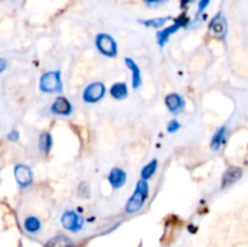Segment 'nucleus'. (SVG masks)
Listing matches in <instances>:
<instances>
[{"instance_id": "obj_1", "label": "nucleus", "mask_w": 248, "mask_h": 247, "mask_svg": "<svg viewBox=\"0 0 248 247\" xmlns=\"http://www.w3.org/2000/svg\"><path fill=\"white\" fill-rule=\"evenodd\" d=\"M148 194H149V185H148L147 181H144V179L138 181L132 196L128 199L127 203H126V212L135 213L140 211L148 199Z\"/></svg>"}, {"instance_id": "obj_2", "label": "nucleus", "mask_w": 248, "mask_h": 247, "mask_svg": "<svg viewBox=\"0 0 248 247\" xmlns=\"http://www.w3.org/2000/svg\"><path fill=\"white\" fill-rule=\"evenodd\" d=\"M40 90L46 93H53V92H62V81H61L60 73L48 72L43 74L40 77Z\"/></svg>"}, {"instance_id": "obj_3", "label": "nucleus", "mask_w": 248, "mask_h": 247, "mask_svg": "<svg viewBox=\"0 0 248 247\" xmlns=\"http://www.w3.org/2000/svg\"><path fill=\"white\" fill-rule=\"evenodd\" d=\"M96 46L99 52L107 57H115L118 55V45L109 34H98L96 36Z\"/></svg>"}, {"instance_id": "obj_4", "label": "nucleus", "mask_w": 248, "mask_h": 247, "mask_svg": "<svg viewBox=\"0 0 248 247\" xmlns=\"http://www.w3.org/2000/svg\"><path fill=\"white\" fill-rule=\"evenodd\" d=\"M104 93H106V86L103 85V82H92L84 90L82 99H84L85 103H97L103 98Z\"/></svg>"}, {"instance_id": "obj_5", "label": "nucleus", "mask_w": 248, "mask_h": 247, "mask_svg": "<svg viewBox=\"0 0 248 247\" xmlns=\"http://www.w3.org/2000/svg\"><path fill=\"white\" fill-rule=\"evenodd\" d=\"M188 23H189L188 17L184 16V15H182L179 18L176 19L174 24H172V26H170V27H167V28L160 31L159 33H157V35H156V39H157V43H159V45L164 46L165 44L169 41L170 36H171L172 34L176 33V31H178L181 27H186Z\"/></svg>"}, {"instance_id": "obj_6", "label": "nucleus", "mask_w": 248, "mask_h": 247, "mask_svg": "<svg viewBox=\"0 0 248 247\" xmlns=\"http://www.w3.org/2000/svg\"><path fill=\"white\" fill-rule=\"evenodd\" d=\"M208 29H210V33L215 38L224 39L228 33V23L225 17L220 12L216 15L212 21H211L210 26H208Z\"/></svg>"}, {"instance_id": "obj_7", "label": "nucleus", "mask_w": 248, "mask_h": 247, "mask_svg": "<svg viewBox=\"0 0 248 247\" xmlns=\"http://www.w3.org/2000/svg\"><path fill=\"white\" fill-rule=\"evenodd\" d=\"M62 224L70 232H78L82 227V218L74 211H67L62 216Z\"/></svg>"}, {"instance_id": "obj_8", "label": "nucleus", "mask_w": 248, "mask_h": 247, "mask_svg": "<svg viewBox=\"0 0 248 247\" xmlns=\"http://www.w3.org/2000/svg\"><path fill=\"white\" fill-rule=\"evenodd\" d=\"M15 178H16L19 186L26 188L33 182V174H31V169L28 166L21 164L15 167Z\"/></svg>"}, {"instance_id": "obj_9", "label": "nucleus", "mask_w": 248, "mask_h": 247, "mask_svg": "<svg viewBox=\"0 0 248 247\" xmlns=\"http://www.w3.org/2000/svg\"><path fill=\"white\" fill-rule=\"evenodd\" d=\"M73 108L70 102L65 97H57L51 106V111L56 115H69Z\"/></svg>"}, {"instance_id": "obj_10", "label": "nucleus", "mask_w": 248, "mask_h": 247, "mask_svg": "<svg viewBox=\"0 0 248 247\" xmlns=\"http://www.w3.org/2000/svg\"><path fill=\"white\" fill-rule=\"evenodd\" d=\"M165 104L171 113L178 114L184 109V99L178 93H170L165 98Z\"/></svg>"}, {"instance_id": "obj_11", "label": "nucleus", "mask_w": 248, "mask_h": 247, "mask_svg": "<svg viewBox=\"0 0 248 247\" xmlns=\"http://www.w3.org/2000/svg\"><path fill=\"white\" fill-rule=\"evenodd\" d=\"M126 179H127V174L119 167H114L108 174V182L114 189L121 188L126 183Z\"/></svg>"}, {"instance_id": "obj_12", "label": "nucleus", "mask_w": 248, "mask_h": 247, "mask_svg": "<svg viewBox=\"0 0 248 247\" xmlns=\"http://www.w3.org/2000/svg\"><path fill=\"white\" fill-rule=\"evenodd\" d=\"M242 176V170L240 167L232 166L224 172L222 177V188H228L229 185H232V183H235L236 181H239Z\"/></svg>"}, {"instance_id": "obj_13", "label": "nucleus", "mask_w": 248, "mask_h": 247, "mask_svg": "<svg viewBox=\"0 0 248 247\" xmlns=\"http://www.w3.org/2000/svg\"><path fill=\"white\" fill-rule=\"evenodd\" d=\"M125 63L127 65L128 69L132 72V87L133 89H138L142 84V77H140V69L138 68L137 63L131 58H125Z\"/></svg>"}, {"instance_id": "obj_14", "label": "nucleus", "mask_w": 248, "mask_h": 247, "mask_svg": "<svg viewBox=\"0 0 248 247\" xmlns=\"http://www.w3.org/2000/svg\"><path fill=\"white\" fill-rule=\"evenodd\" d=\"M109 92H110L111 97L115 99H124L128 94V90L125 82H115V84H113Z\"/></svg>"}, {"instance_id": "obj_15", "label": "nucleus", "mask_w": 248, "mask_h": 247, "mask_svg": "<svg viewBox=\"0 0 248 247\" xmlns=\"http://www.w3.org/2000/svg\"><path fill=\"white\" fill-rule=\"evenodd\" d=\"M225 135H227V127L224 126V127H220L212 137V140H211V149L219 150L220 147L225 142Z\"/></svg>"}, {"instance_id": "obj_16", "label": "nucleus", "mask_w": 248, "mask_h": 247, "mask_svg": "<svg viewBox=\"0 0 248 247\" xmlns=\"http://www.w3.org/2000/svg\"><path fill=\"white\" fill-rule=\"evenodd\" d=\"M46 247H73V242L64 235H57L46 244Z\"/></svg>"}, {"instance_id": "obj_17", "label": "nucleus", "mask_w": 248, "mask_h": 247, "mask_svg": "<svg viewBox=\"0 0 248 247\" xmlns=\"http://www.w3.org/2000/svg\"><path fill=\"white\" fill-rule=\"evenodd\" d=\"M52 147V137L48 132H44L39 138V149L44 155H47Z\"/></svg>"}, {"instance_id": "obj_18", "label": "nucleus", "mask_w": 248, "mask_h": 247, "mask_svg": "<svg viewBox=\"0 0 248 247\" xmlns=\"http://www.w3.org/2000/svg\"><path fill=\"white\" fill-rule=\"evenodd\" d=\"M156 169H157V160L154 159L142 169V172H140L142 179L148 181L149 178H152V177L155 174V172H156Z\"/></svg>"}, {"instance_id": "obj_19", "label": "nucleus", "mask_w": 248, "mask_h": 247, "mask_svg": "<svg viewBox=\"0 0 248 247\" xmlns=\"http://www.w3.org/2000/svg\"><path fill=\"white\" fill-rule=\"evenodd\" d=\"M172 19V17H157V18H152L147 19V21H140V23H143L144 26L150 27V28H160V27L164 26L167 21Z\"/></svg>"}, {"instance_id": "obj_20", "label": "nucleus", "mask_w": 248, "mask_h": 247, "mask_svg": "<svg viewBox=\"0 0 248 247\" xmlns=\"http://www.w3.org/2000/svg\"><path fill=\"white\" fill-rule=\"evenodd\" d=\"M40 227V220L36 217H28L24 220V229L28 232H36Z\"/></svg>"}, {"instance_id": "obj_21", "label": "nucleus", "mask_w": 248, "mask_h": 247, "mask_svg": "<svg viewBox=\"0 0 248 247\" xmlns=\"http://www.w3.org/2000/svg\"><path fill=\"white\" fill-rule=\"evenodd\" d=\"M79 194L82 198H89L90 196V186L87 183H81L79 186Z\"/></svg>"}, {"instance_id": "obj_22", "label": "nucleus", "mask_w": 248, "mask_h": 247, "mask_svg": "<svg viewBox=\"0 0 248 247\" xmlns=\"http://www.w3.org/2000/svg\"><path fill=\"white\" fill-rule=\"evenodd\" d=\"M169 0H144L145 5L149 7H157V6H161V5L166 4Z\"/></svg>"}, {"instance_id": "obj_23", "label": "nucleus", "mask_w": 248, "mask_h": 247, "mask_svg": "<svg viewBox=\"0 0 248 247\" xmlns=\"http://www.w3.org/2000/svg\"><path fill=\"white\" fill-rule=\"evenodd\" d=\"M181 127V125H179V123L177 120H172V121H170V124H169V126H167V131H169V132H176L177 130H178V128Z\"/></svg>"}, {"instance_id": "obj_24", "label": "nucleus", "mask_w": 248, "mask_h": 247, "mask_svg": "<svg viewBox=\"0 0 248 247\" xmlns=\"http://www.w3.org/2000/svg\"><path fill=\"white\" fill-rule=\"evenodd\" d=\"M210 1L211 0H200V2H199V7H198V15H200L201 12H202L203 10L208 6Z\"/></svg>"}, {"instance_id": "obj_25", "label": "nucleus", "mask_w": 248, "mask_h": 247, "mask_svg": "<svg viewBox=\"0 0 248 247\" xmlns=\"http://www.w3.org/2000/svg\"><path fill=\"white\" fill-rule=\"evenodd\" d=\"M19 137V133L17 132L16 130L11 131V132L9 133V136H7V138H9V140H11V142H17V139H18Z\"/></svg>"}, {"instance_id": "obj_26", "label": "nucleus", "mask_w": 248, "mask_h": 247, "mask_svg": "<svg viewBox=\"0 0 248 247\" xmlns=\"http://www.w3.org/2000/svg\"><path fill=\"white\" fill-rule=\"evenodd\" d=\"M194 1H195V0H181V5H182V7H184L186 5L191 4V2H194Z\"/></svg>"}, {"instance_id": "obj_27", "label": "nucleus", "mask_w": 248, "mask_h": 247, "mask_svg": "<svg viewBox=\"0 0 248 247\" xmlns=\"http://www.w3.org/2000/svg\"><path fill=\"white\" fill-rule=\"evenodd\" d=\"M0 63H1V68H0V72H4L5 68H6V61L1 60V61H0Z\"/></svg>"}]
</instances>
